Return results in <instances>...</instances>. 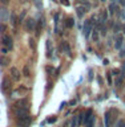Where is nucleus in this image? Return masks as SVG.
Here are the masks:
<instances>
[{
	"label": "nucleus",
	"instance_id": "nucleus-12",
	"mask_svg": "<svg viewBox=\"0 0 125 127\" xmlns=\"http://www.w3.org/2000/svg\"><path fill=\"white\" fill-rule=\"evenodd\" d=\"M60 49H61L63 52H65L68 56H71V48H69V44H68L67 41H63L61 44H60Z\"/></svg>",
	"mask_w": 125,
	"mask_h": 127
},
{
	"label": "nucleus",
	"instance_id": "nucleus-19",
	"mask_svg": "<svg viewBox=\"0 0 125 127\" xmlns=\"http://www.w3.org/2000/svg\"><path fill=\"white\" fill-rule=\"evenodd\" d=\"M65 25L68 27V28H72L75 25V20L72 19V17H69V19H67V23H65Z\"/></svg>",
	"mask_w": 125,
	"mask_h": 127
},
{
	"label": "nucleus",
	"instance_id": "nucleus-42",
	"mask_svg": "<svg viewBox=\"0 0 125 127\" xmlns=\"http://www.w3.org/2000/svg\"><path fill=\"white\" fill-rule=\"evenodd\" d=\"M124 67H125V61H124Z\"/></svg>",
	"mask_w": 125,
	"mask_h": 127
},
{
	"label": "nucleus",
	"instance_id": "nucleus-32",
	"mask_svg": "<svg viewBox=\"0 0 125 127\" xmlns=\"http://www.w3.org/2000/svg\"><path fill=\"white\" fill-rule=\"evenodd\" d=\"M45 70H47V73H48V74H51L52 71H53V67H51V66H47V67H45Z\"/></svg>",
	"mask_w": 125,
	"mask_h": 127
},
{
	"label": "nucleus",
	"instance_id": "nucleus-9",
	"mask_svg": "<svg viewBox=\"0 0 125 127\" xmlns=\"http://www.w3.org/2000/svg\"><path fill=\"white\" fill-rule=\"evenodd\" d=\"M107 20H108V9H101V12H100V15H99L100 24H104Z\"/></svg>",
	"mask_w": 125,
	"mask_h": 127
},
{
	"label": "nucleus",
	"instance_id": "nucleus-2",
	"mask_svg": "<svg viewBox=\"0 0 125 127\" xmlns=\"http://www.w3.org/2000/svg\"><path fill=\"white\" fill-rule=\"evenodd\" d=\"M16 122H17V125H20L21 127H28L32 122V118H31L29 114H27V115H23V117H17L16 118Z\"/></svg>",
	"mask_w": 125,
	"mask_h": 127
},
{
	"label": "nucleus",
	"instance_id": "nucleus-3",
	"mask_svg": "<svg viewBox=\"0 0 125 127\" xmlns=\"http://www.w3.org/2000/svg\"><path fill=\"white\" fill-rule=\"evenodd\" d=\"M0 41H1V45L4 48H7V49H12L13 48V41H12V37L9 34H3L1 38H0Z\"/></svg>",
	"mask_w": 125,
	"mask_h": 127
},
{
	"label": "nucleus",
	"instance_id": "nucleus-22",
	"mask_svg": "<svg viewBox=\"0 0 125 127\" xmlns=\"http://www.w3.org/2000/svg\"><path fill=\"white\" fill-rule=\"evenodd\" d=\"M107 82H108V85H113V82H112V73H107Z\"/></svg>",
	"mask_w": 125,
	"mask_h": 127
},
{
	"label": "nucleus",
	"instance_id": "nucleus-26",
	"mask_svg": "<svg viewBox=\"0 0 125 127\" xmlns=\"http://www.w3.org/2000/svg\"><path fill=\"white\" fill-rule=\"evenodd\" d=\"M76 125H77V117H73V119H72V122H71V126L76 127Z\"/></svg>",
	"mask_w": 125,
	"mask_h": 127
},
{
	"label": "nucleus",
	"instance_id": "nucleus-11",
	"mask_svg": "<svg viewBox=\"0 0 125 127\" xmlns=\"http://www.w3.org/2000/svg\"><path fill=\"white\" fill-rule=\"evenodd\" d=\"M9 19V13L7 12L5 8H0V21H7Z\"/></svg>",
	"mask_w": 125,
	"mask_h": 127
},
{
	"label": "nucleus",
	"instance_id": "nucleus-41",
	"mask_svg": "<svg viewBox=\"0 0 125 127\" xmlns=\"http://www.w3.org/2000/svg\"><path fill=\"white\" fill-rule=\"evenodd\" d=\"M100 1H105V0H100Z\"/></svg>",
	"mask_w": 125,
	"mask_h": 127
},
{
	"label": "nucleus",
	"instance_id": "nucleus-24",
	"mask_svg": "<svg viewBox=\"0 0 125 127\" xmlns=\"http://www.w3.org/2000/svg\"><path fill=\"white\" fill-rule=\"evenodd\" d=\"M5 31H7V25H5V24H3V23H0V32L4 33Z\"/></svg>",
	"mask_w": 125,
	"mask_h": 127
},
{
	"label": "nucleus",
	"instance_id": "nucleus-36",
	"mask_svg": "<svg viewBox=\"0 0 125 127\" xmlns=\"http://www.w3.org/2000/svg\"><path fill=\"white\" fill-rule=\"evenodd\" d=\"M120 4H121V5H125V0H120Z\"/></svg>",
	"mask_w": 125,
	"mask_h": 127
},
{
	"label": "nucleus",
	"instance_id": "nucleus-7",
	"mask_svg": "<svg viewBox=\"0 0 125 127\" xmlns=\"http://www.w3.org/2000/svg\"><path fill=\"white\" fill-rule=\"evenodd\" d=\"M123 45H124V36L117 34L116 36V40H115V48L116 49H121Z\"/></svg>",
	"mask_w": 125,
	"mask_h": 127
},
{
	"label": "nucleus",
	"instance_id": "nucleus-21",
	"mask_svg": "<svg viewBox=\"0 0 125 127\" xmlns=\"http://www.w3.org/2000/svg\"><path fill=\"white\" fill-rule=\"evenodd\" d=\"M33 4L36 5V8H37V9H41V8H43V4H41V1H40V0H33Z\"/></svg>",
	"mask_w": 125,
	"mask_h": 127
},
{
	"label": "nucleus",
	"instance_id": "nucleus-18",
	"mask_svg": "<svg viewBox=\"0 0 125 127\" xmlns=\"http://www.w3.org/2000/svg\"><path fill=\"white\" fill-rule=\"evenodd\" d=\"M11 24L13 25V28H16V27H17V24H19V19L16 17L15 13H11Z\"/></svg>",
	"mask_w": 125,
	"mask_h": 127
},
{
	"label": "nucleus",
	"instance_id": "nucleus-38",
	"mask_svg": "<svg viewBox=\"0 0 125 127\" xmlns=\"http://www.w3.org/2000/svg\"><path fill=\"white\" fill-rule=\"evenodd\" d=\"M27 1V0H21V3H25Z\"/></svg>",
	"mask_w": 125,
	"mask_h": 127
},
{
	"label": "nucleus",
	"instance_id": "nucleus-15",
	"mask_svg": "<svg viewBox=\"0 0 125 127\" xmlns=\"http://www.w3.org/2000/svg\"><path fill=\"white\" fill-rule=\"evenodd\" d=\"M45 48H47V57H52V52H53V48H52L51 45V41L49 40H47V42H45Z\"/></svg>",
	"mask_w": 125,
	"mask_h": 127
},
{
	"label": "nucleus",
	"instance_id": "nucleus-16",
	"mask_svg": "<svg viewBox=\"0 0 125 127\" xmlns=\"http://www.w3.org/2000/svg\"><path fill=\"white\" fill-rule=\"evenodd\" d=\"M87 11H88V8H85L84 5L77 7V16L79 17H84V15L87 13Z\"/></svg>",
	"mask_w": 125,
	"mask_h": 127
},
{
	"label": "nucleus",
	"instance_id": "nucleus-23",
	"mask_svg": "<svg viewBox=\"0 0 125 127\" xmlns=\"http://www.w3.org/2000/svg\"><path fill=\"white\" fill-rule=\"evenodd\" d=\"M28 42H29V46L32 48V49H36V44H35V40L33 38H29V41H28Z\"/></svg>",
	"mask_w": 125,
	"mask_h": 127
},
{
	"label": "nucleus",
	"instance_id": "nucleus-13",
	"mask_svg": "<svg viewBox=\"0 0 125 127\" xmlns=\"http://www.w3.org/2000/svg\"><path fill=\"white\" fill-rule=\"evenodd\" d=\"M15 106H17L19 109L28 110V101H27V99H20V101H17V102L15 103Z\"/></svg>",
	"mask_w": 125,
	"mask_h": 127
},
{
	"label": "nucleus",
	"instance_id": "nucleus-35",
	"mask_svg": "<svg viewBox=\"0 0 125 127\" xmlns=\"http://www.w3.org/2000/svg\"><path fill=\"white\" fill-rule=\"evenodd\" d=\"M120 56H121V57H125V49H124V50H121V53H120Z\"/></svg>",
	"mask_w": 125,
	"mask_h": 127
},
{
	"label": "nucleus",
	"instance_id": "nucleus-34",
	"mask_svg": "<svg viewBox=\"0 0 125 127\" xmlns=\"http://www.w3.org/2000/svg\"><path fill=\"white\" fill-rule=\"evenodd\" d=\"M0 3H1V4H4V5H5V4H8V3H9V0H0Z\"/></svg>",
	"mask_w": 125,
	"mask_h": 127
},
{
	"label": "nucleus",
	"instance_id": "nucleus-40",
	"mask_svg": "<svg viewBox=\"0 0 125 127\" xmlns=\"http://www.w3.org/2000/svg\"><path fill=\"white\" fill-rule=\"evenodd\" d=\"M124 20H125V12H124Z\"/></svg>",
	"mask_w": 125,
	"mask_h": 127
},
{
	"label": "nucleus",
	"instance_id": "nucleus-8",
	"mask_svg": "<svg viewBox=\"0 0 125 127\" xmlns=\"http://www.w3.org/2000/svg\"><path fill=\"white\" fill-rule=\"evenodd\" d=\"M11 90V82L8 78H4L3 82H1V91L3 93H8Z\"/></svg>",
	"mask_w": 125,
	"mask_h": 127
},
{
	"label": "nucleus",
	"instance_id": "nucleus-4",
	"mask_svg": "<svg viewBox=\"0 0 125 127\" xmlns=\"http://www.w3.org/2000/svg\"><path fill=\"white\" fill-rule=\"evenodd\" d=\"M35 29H36V21H35V19L28 17L25 20V31L27 32H32V31H35Z\"/></svg>",
	"mask_w": 125,
	"mask_h": 127
},
{
	"label": "nucleus",
	"instance_id": "nucleus-1",
	"mask_svg": "<svg viewBox=\"0 0 125 127\" xmlns=\"http://www.w3.org/2000/svg\"><path fill=\"white\" fill-rule=\"evenodd\" d=\"M91 32H93V24H92L91 19H88V20H85V21H84V24H83V33H84V36L88 38V37L91 36Z\"/></svg>",
	"mask_w": 125,
	"mask_h": 127
},
{
	"label": "nucleus",
	"instance_id": "nucleus-17",
	"mask_svg": "<svg viewBox=\"0 0 125 127\" xmlns=\"http://www.w3.org/2000/svg\"><path fill=\"white\" fill-rule=\"evenodd\" d=\"M9 58L5 57V56H0V66H7L9 64Z\"/></svg>",
	"mask_w": 125,
	"mask_h": 127
},
{
	"label": "nucleus",
	"instance_id": "nucleus-28",
	"mask_svg": "<svg viewBox=\"0 0 125 127\" xmlns=\"http://www.w3.org/2000/svg\"><path fill=\"white\" fill-rule=\"evenodd\" d=\"M120 73H121V71H120L119 69H115L113 71H112V74H113L115 77H119V74H120Z\"/></svg>",
	"mask_w": 125,
	"mask_h": 127
},
{
	"label": "nucleus",
	"instance_id": "nucleus-39",
	"mask_svg": "<svg viewBox=\"0 0 125 127\" xmlns=\"http://www.w3.org/2000/svg\"><path fill=\"white\" fill-rule=\"evenodd\" d=\"M123 31H124V33H125V27H124V28H123Z\"/></svg>",
	"mask_w": 125,
	"mask_h": 127
},
{
	"label": "nucleus",
	"instance_id": "nucleus-29",
	"mask_svg": "<svg viewBox=\"0 0 125 127\" xmlns=\"http://www.w3.org/2000/svg\"><path fill=\"white\" fill-rule=\"evenodd\" d=\"M97 29H95V32H93V40H99V33H97Z\"/></svg>",
	"mask_w": 125,
	"mask_h": 127
},
{
	"label": "nucleus",
	"instance_id": "nucleus-14",
	"mask_svg": "<svg viewBox=\"0 0 125 127\" xmlns=\"http://www.w3.org/2000/svg\"><path fill=\"white\" fill-rule=\"evenodd\" d=\"M124 79H125V74H124V71H121V73L119 74V77H116V81H115V85L116 86H121L123 85V82H124Z\"/></svg>",
	"mask_w": 125,
	"mask_h": 127
},
{
	"label": "nucleus",
	"instance_id": "nucleus-27",
	"mask_svg": "<svg viewBox=\"0 0 125 127\" xmlns=\"http://www.w3.org/2000/svg\"><path fill=\"white\" fill-rule=\"evenodd\" d=\"M116 127H125V121H123V119H121V121H119L117 125H116Z\"/></svg>",
	"mask_w": 125,
	"mask_h": 127
},
{
	"label": "nucleus",
	"instance_id": "nucleus-6",
	"mask_svg": "<svg viewBox=\"0 0 125 127\" xmlns=\"http://www.w3.org/2000/svg\"><path fill=\"white\" fill-rule=\"evenodd\" d=\"M92 117H93V111H92V109H88L85 113H84V119H83V123L84 126H88V123H89V121L92 119Z\"/></svg>",
	"mask_w": 125,
	"mask_h": 127
},
{
	"label": "nucleus",
	"instance_id": "nucleus-30",
	"mask_svg": "<svg viewBox=\"0 0 125 127\" xmlns=\"http://www.w3.org/2000/svg\"><path fill=\"white\" fill-rule=\"evenodd\" d=\"M8 52H9V49H7V48H4V46H1V53H3L4 56H5V54L8 53Z\"/></svg>",
	"mask_w": 125,
	"mask_h": 127
},
{
	"label": "nucleus",
	"instance_id": "nucleus-10",
	"mask_svg": "<svg viewBox=\"0 0 125 127\" xmlns=\"http://www.w3.org/2000/svg\"><path fill=\"white\" fill-rule=\"evenodd\" d=\"M9 73H11V75H12V78L15 79V81H19L20 79V70L17 69V67H11V70H9Z\"/></svg>",
	"mask_w": 125,
	"mask_h": 127
},
{
	"label": "nucleus",
	"instance_id": "nucleus-5",
	"mask_svg": "<svg viewBox=\"0 0 125 127\" xmlns=\"http://www.w3.org/2000/svg\"><path fill=\"white\" fill-rule=\"evenodd\" d=\"M113 119H115V117H112V111H107L105 115H104L105 127H112V125H113Z\"/></svg>",
	"mask_w": 125,
	"mask_h": 127
},
{
	"label": "nucleus",
	"instance_id": "nucleus-20",
	"mask_svg": "<svg viewBox=\"0 0 125 127\" xmlns=\"http://www.w3.org/2000/svg\"><path fill=\"white\" fill-rule=\"evenodd\" d=\"M23 74L25 75V77H29L31 75V73H29V67H28V65H25L23 67Z\"/></svg>",
	"mask_w": 125,
	"mask_h": 127
},
{
	"label": "nucleus",
	"instance_id": "nucleus-25",
	"mask_svg": "<svg viewBox=\"0 0 125 127\" xmlns=\"http://www.w3.org/2000/svg\"><path fill=\"white\" fill-rule=\"evenodd\" d=\"M59 17H60V15H59V13H55V25H56V29H57V24H59Z\"/></svg>",
	"mask_w": 125,
	"mask_h": 127
},
{
	"label": "nucleus",
	"instance_id": "nucleus-37",
	"mask_svg": "<svg viewBox=\"0 0 125 127\" xmlns=\"http://www.w3.org/2000/svg\"><path fill=\"white\" fill-rule=\"evenodd\" d=\"M64 127H68V123H65V125H64Z\"/></svg>",
	"mask_w": 125,
	"mask_h": 127
},
{
	"label": "nucleus",
	"instance_id": "nucleus-31",
	"mask_svg": "<svg viewBox=\"0 0 125 127\" xmlns=\"http://www.w3.org/2000/svg\"><path fill=\"white\" fill-rule=\"evenodd\" d=\"M56 119H57V118H56L55 115H53V117H52V118H49L47 122H48V123H53V122H56Z\"/></svg>",
	"mask_w": 125,
	"mask_h": 127
},
{
	"label": "nucleus",
	"instance_id": "nucleus-33",
	"mask_svg": "<svg viewBox=\"0 0 125 127\" xmlns=\"http://www.w3.org/2000/svg\"><path fill=\"white\" fill-rule=\"evenodd\" d=\"M61 4H64V5H69V1H68V0H61Z\"/></svg>",
	"mask_w": 125,
	"mask_h": 127
}]
</instances>
